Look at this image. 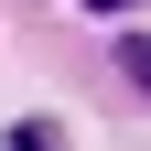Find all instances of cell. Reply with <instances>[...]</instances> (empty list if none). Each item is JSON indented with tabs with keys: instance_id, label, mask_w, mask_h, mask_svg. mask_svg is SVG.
<instances>
[{
	"instance_id": "2",
	"label": "cell",
	"mask_w": 151,
	"mask_h": 151,
	"mask_svg": "<svg viewBox=\"0 0 151 151\" xmlns=\"http://www.w3.org/2000/svg\"><path fill=\"white\" fill-rule=\"evenodd\" d=\"M11 151H54V129H43V119H22V129H11Z\"/></svg>"
},
{
	"instance_id": "3",
	"label": "cell",
	"mask_w": 151,
	"mask_h": 151,
	"mask_svg": "<svg viewBox=\"0 0 151 151\" xmlns=\"http://www.w3.org/2000/svg\"><path fill=\"white\" fill-rule=\"evenodd\" d=\"M86 11H119V0H86Z\"/></svg>"
},
{
	"instance_id": "1",
	"label": "cell",
	"mask_w": 151,
	"mask_h": 151,
	"mask_svg": "<svg viewBox=\"0 0 151 151\" xmlns=\"http://www.w3.org/2000/svg\"><path fill=\"white\" fill-rule=\"evenodd\" d=\"M119 65H129V86H140V97H151V43H129Z\"/></svg>"
}]
</instances>
